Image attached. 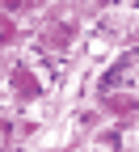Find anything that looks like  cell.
Wrapping results in <instances>:
<instances>
[{
    "instance_id": "obj_1",
    "label": "cell",
    "mask_w": 139,
    "mask_h": 152,
    "mask_svg": "<svg viewBox=\"0 0 139 152\" xmlns=\"http://www.w3.org/2000/svg\"><path fill=\"white\" fill-rule=\"evenodd\" d=\"M9 80H13V89H17V97H38V93H42V80H38L30 68H13Z\"/></svg>"
},
{
    "instance_id": "obj_2",
    "label": "cell",
    "mask_w": 139,
    "mask_h": 152,
    "mask_svg": "<svg viewBox=\"0 0 139 152\" xmlns=\"http://www.w3.org/2000/svg\"><path fill=\"white\" fill-rule=\"evenodd\" d=\"M72 38H76V26H72V21H59V26H51V30L42 34V47H47V51H63Z\"/></svg>"
},
{
    "instance_id": "obj_3",
    "label": "cell",
    "mask_w": 139,
    "mask_h": 152,
    "mask_svg": "<svg viewBox=\"0 0 139 152\" xmlns=\"http://www.w3.org/2000/svg\"><path fill=\"white\" fill-rule=\"evenodd\" d=\"M106 110L110 114H135L139 97H127V93H106Z\"/></svg>"
},
{
    "instance_id": "obj_4",
    "label": "cell",
    "mask_w": 139,
    "mask_h": 152,
    "mask_svg": "<svg viewBox=\"0 0 139 152\" xmlns=\"http://www.w3.org/2000/svg\"><path fill=\"white\" fill-rule=\"evenodd\" d=\"M13 38H17V26H13V21H9V17H4V26H0V42H4V47H9V42H13Z\"/></svg>"
}]
</instances>
